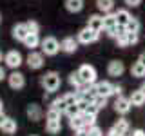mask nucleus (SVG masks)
<instances>
[{
	"mask_svg": "<svg viewBox=\"0 0 145 136\" xmlns=\"http://www.w3.org/2000/svg\"><path fill=\"white\" fill-rule=\"evenodd\" d=\"M40 84H42L45 93H56V91L60 89V85H62V78H60V75H58L56 71H47L45 75H42Z\"/></svg>",
	"mask_w": 145,
	"mask_h": 136,
	"instance_id": "f257e3e1",
	"label": "nucleus"
},
{
	"mask_svg": "<svg viewBox=\"0 0 145 136\" xmlns=\"http://www.w3.org/2000/svg\"><path fill=\"white\" fill-rule=\"evenodd\" d=\"M40 47H42V53L45 54V56H56V54L62 51V49H60V42H58L54 36H51V35L45 36V38H42Z\"/></svg>",
	"mask_w": 145,
	"mask_h": 136,
	"instance_id": "f03ea898",
	"label": "nucleus"
},
{
	"mask_svg": "<svg viewBox=\"0 0 145 136\" xmlns=\"http://www.w3.org/2000/svg\"><path fill=\"white\" fill-rule=\"evenodd\" d=\"M76 73H78V76L82 78L84 84H87V85L96 84V69H94L91 63H82Z\"/></svg>",
	"mask_w": 145,
	"mask_h": 136,
	"instance_id": "7ed1b4c3",
	"label": "nucleus"
},
{
	"mask_svg": "<svg viewBox=\"0 0 145 136\" xmlns=\"http://www.w3.org/2000/svg\"><path fill=\"white\" fill-rule=\"evenodd\" d=\"M78 42L80 44H84V45H89V44H94V42H98V38H100V31H94L93 27H89V26H85L84 29H80L78 31Z\"/></svg>",
	"mask_w": 145,
	"mask_h": 136,
	"instance_id": "20e7f679",
	"label": "nucleus"
},
{
	"mask_svg": "<svg viewBox=\"0 0 145 136\" xmlns=\"http://www.w3.org/2000/svg\"><path fill=\"white\" fill-rule=\"evenodd\" d=\"M45 54L42 53V51H31L29 54H27V58H25V63H27V67L29 69H33V71H38V69H42L44 67V63H45Z\"/></svg>",
	"mask_w": 145,
	"mask_h": 136,
	"instance_id": "39448f33",
	"label": "nucleus"
},
{
	"mask_svg": "<svg viewBox=\"0 0 145 136\" xmlns=\"http://www.w3.org/2000/svg\"><path fill=\"white\" fill-rule=\"evenodd\" d=\"M4 62H6V65L9 69H18V67L24 63V56H22L20 51H16V49H11V51H7L4 54Z\"/></svg>",
	"mask_w": 145,
	"mask_h": 136,
	"instance_id": "423d86ee",
	"label": "nucleus"
},
{
	"mask_svg": "<svg viewBox=\"0 0 145 136\" xmlns=\"http://www.w3.org/2000/svg\"><path fill=\"white\" fill-rule=\"evenodd\" d=\"M7 84L13 91H22L25 87V76L18 69H13L11 75H7Z\"/></svg>",
	"mask_w": 145,
	"mask_h": 136,
	"instance_id": "0eeeda50",
	"label": "nucleus"
},
{
	"mask_svg": "<svg viewBox=\"0 0 145 136\" xmlns=\"http://www.w3.org/2000/svg\"><path fill=\"white\" fill-rule=\"evenodd\" d=\"M78 38H74V36H65V38L60 42V49H62V53H65V54H74L76 53V49H78Z\"/></svg>",
	"mask_w": 145,
	"mask_h": 136,
	"instance_id": "6e6552de",
	"label": "nucleus"
},
{
	"mask_svg": "<svg viewBox=\"0 0 145 136\" xmlns=\"http://www.w3.org/2000/svg\"><path fill=\"white\" fill-rule=\"evenodd\" d=\"M27 35H29V29H27L25 22H18V24L13 26V29H11V36L16 40V42H24Z\"/></svg>",
	"mask_w": 145,
	"mask_h": 136,
	"instance_id": "1a4fd4ad",
	"label": "nucleus"
},
{
	"mask_svg": "<svg viewBox=\"0 0 145 136\" xmlns=\"http://www.w3.org/2000/svg\"><path fill=\"white\" fill-rule=\"evenodd\" d=\"M94 87V93L98 94V96H111V94H114V85L109 84V82H96V84H93Z\"/></svg>",
	"mask_w": 145,
	"mask_h": 136,
	"instance_id": "9d476101",
	"label": "nucleus"
},
{
	"mask_svg": "<svg viewBox=\"0 0 145 136\" xmlns=\"http://www.w3.org/2000/svg\"><path fill=\"white\" fill-rule=\"evenodd\" d=\"M131 105H133L131 100L120 94V96L116 98V102H114V111L118 112V114H127V112L131 111Z\"/></svg>",
	"mask_w": 145,
	"mask_h": 136,
	"instance_id": "9b49d317",
	"label": "nucleus"
},
{
	"mask_svg": "<svg viewBox=\"0 0 145 136\" xmlns=\"http://www.w3.org/2000/svg\"><path fill=\"white\" fill-rule=\"evenodd\" d=\"M25 114H27V118H29L31 122H38V120H42L44 111H42V107H40L38 103H29L27 109H25Z\"/></svg>",
	"mask_w": 145,
	"mask_h": 136,
	"instance_id": "f8f14e48",
	"label": "nucleus"
},
{
	"mask_svg": "<svg viewBox=\"0 0 145 136\" xmlns=\"http://www.w3.org/2000/svg\"><path fill=\"white\" fill-rule=\"evenodd\" d=\"M123 71H125V65H123V62H120V60H111L107 63V73H109V76H121L123 75Z\"/></svg>",
	"mask_w": 145,
	"mask_h": 136,
	"instance_id": "ddd939ff",
	"label": "nucleus"
},
{
	"mask_svg": "<svg viewBox=\"0 0 145 136\" xmlns=\"http://www.w3.org/2000/svg\"><path fill=\"white\" fill-rule=\"evenodd\" d=\"M40 42H42V40H40V35H38V33H29L22 44H24L25 47L29 49V51H33V49H36V47L40 45Z\"/></svg>",
	"mask_w": 145,
	"mask_h": 136,
	"instance_id": "4468645a",
	"label": "nucleus"
},
{
	"mask_svg": "<svg viewBox=\"0 0 145 136\" xmlns=\"http://www.w3.org/2000/svg\"><path fill=\"white\" fill-rule=\"evenodd\" d=\"M60 131H62V120H49V118H45V133L58 134Z\"/></svg>",
	"mask_w": 145,
	"mask_h": 136,
	"instance_id": "2eb2a0df",
	"label": "nucleus"
},
{
	"mask_svg": "<svg viewBox=\"0 0 145 136\" xmlns=\"http://www.w3.org/2000/svg\"><path fill=\"white\" fill-rule=\"evenodd\" d=\"M2 133H6V134H15L16 133V129H18V124H16V120L15 118H11V116H7L6 118V122L2 124Z\"/></svg>",
	"mask_w": 145,
	"mask_h": 136,
	"instance_id": "dca6fc26",
	"label": "nucleus"
},
{
	"mask_svg": "<svg viewBox=\"0 0 145 136\" xmlns=\"http://www.w3.org/2000/svg\"><path fill=\"white\" fill-rule=\"evenodd\" d=\"M63 6L69 13H80L84 9V0H65Z\"/></svg>",
	"mask_w": 145,
	"mask_h": 136,
	"instance_id": "f3484780",
	"label": "nucleus"
},
{
	"mask_svg": "<svg viewBox=\"0 0 145 136\" xmlns=\"http://www.w3.org/2000/svg\"><path fill=\"white\" fill-rule=\"evenodd\" d=\"M87 26L93 27L94 31H103V16L100 15H91L87 20Z\"/></svg>",
	"mask_w": 145,
	"mask_h": 136,
	"instance_id": "a211bd4d",
	"label": "nucleus"
},
{
	"mask_svg": "<svg viewBox=\"0 0 145 136\" xmlns=\"http://www.w3.org/2000/svg\"><path fill=\"white\" fill-rule=\"evenodd\" d=\"M69 127H71L72 131H74V133H78V131H82V129H87V127H85L84 118H82V114L69 118Z\"/></svg>",
	"mask_w": 145,
	"mask_h": 136,
	"instance_id": "6ab92c4d",
	"label": "nucleus"
},
{
	"mask_svg": "<svg viewBox=\"0 0 145 136\" xmlns=\"http://www.w3.org/2000/svg\"><path fill=\"white\" fill-rule=\"evenodd\" d=\"M131 103L133 105H136V107H140V105H143L145 103V93L142 89H138V91H133V94H131Z\"/></svg>",
	"mask_w": 145,
	"mask_h": 136,
	"instance_id": "aec40b11",
	"label": "nucleus"
},
{
	"mask_svg": "<svg viewBox=\"0 0 145 136\" xmlns=\"http://www.w3.org/2000/svg\"><path fill=\"white\" fill-rule=\"evenodd\" d=\"M114 15H116V22H118V26H127V22L133 18V16H131V13L127 11V9H118Z\"/></svg>",
	"mask_w": 145,
	"mask_h": 136,
	"instance_id": "412c9836",
	"label": "nucleus"
},
{
	"mask_svg": "<svg viewBox=\"0 0 145 136\" xmlns=\"http://www.w3.org/2000/svg\"><path fill=\"white\" fill-rule=\"evenodd\" d=\"M116 26H118V22H116V15H111V13H105V15H103V31L114 29Z\"/></svg>",
	"mask_w": 145,
	"mask_h": 136,
	"instance_id": "4be33fe9",
	"label": "nucleus"
},
{
	"mask_svg": "<svg viewBox=\"0 0 145 136\" xmlns=\"http://www.w3.org/2000/svg\"><path fill=\"white\" fill-rule=\"evenodd\" d=\"M112 129H114L118 134L125 136V134H127V131H129V122L123 120V118H120V120H116V124L112 125Z\"/></svg>",
	"mask_w": 145,
	"mask_h": 136,
	"instance_id": "5701e85b",
	"label": "nucleus"
},
{
	"mask_svg": "<svg viewBox=\"0 0 145 136\" xmlns=\"http://www.w3.org/2000/svg\"><path fill=\"white\" fill-rule=\"evenodd\" d=\"M96 7L102 13H111L114 7V0H96Z\"/></svg>",
	"mask_w": 145,
	"mask_h": 136,
	"instance_id": "b1692460",
	"label": "nucleus"
},
{
	"mask_svg": "<svg viewBox=\"0 0 145 136\" xmlns=\"http://www.w3.org/2000/svg\"><path fill=\"white\" fill-rule=\"evenodd\" d=\"M131 73H133V76L142 78V76H145V65L142 62H136V63H133V67H131Z\"/></svg>",
	"mask_w": 145,
	"mask_h": 136,
	"instance_id": "393cba45",
	"label": "nucleus"
},
{
	"mask_svg": "<svg viewBox=\"0 0 145 136\" xmlns=\"http://www.w3.org/2000/svg\"><path fill=\"white\" fill-rule=\"evenodd\" d=\"M69 84H71V87H74V89H80V87H84V82H82V78L78 76V73H71L69 75Z\"/></svg>",
	"mask_w": 145,
	"mask_h": 136,
	"instance_id": "a878e982",
	"label": "nucleus"
},
{
	"mask_svg": "<svg viewBox=\"0 0 145 136\" xmlns=\"http://www.w3.org/2000/svg\"><path fill=\"white\" fill-rule=\"evenodd\" d=\"M67 118H72V116H78L82 114V111H80V107H78V103H69L65 109V112H63Z\"/></svg>",
	"mask_w": 145,
	"mask_h": 136,
	"instance_id": "bb28decb",
	"label": "nucleus"
},
{
	"mask_svg": "<svg viewBox=\"0 0 145 136\" xmlns=\"http://www.w3.org/2000/svg\"><path fill=\"white\" fill-rule=\"evenodd\" d=\"M51 105H53V107H56L58 111H60L62 114H63V112H65V109H67V102L63 100V96H60V98H54L53 102H51Z\"/></svg>",
	"mask_w": 145,
	"mask_h": 136,
	"instance_id": "cd10ccee",
	"label": "nucleus"
},
{
	"mask_svg": "<svg viewBox=\"0 0 145 136\" xmlns=\"http://www.w3.org/2000/svg\"><path fill=\"white\" fill-rule=\"evenodd\" d=\"M45 118H49V120H60V118H62V112L58 111L56 107L49 105V109H47V114H45Z\"/></svg>",
	"mask_w": 145,
	"mask_h": 136,
	"instance_id": "c85d7f7f",
	"label": "nucleus"
},
{
	"mask_svg": "<svg viewBox=\"0 0 145 136\" xmlns=\"http://www.w3.org/2000/svg\"><path fill=\"white\" fill-rule=\"evenodd\" d=\"M82 118L85 122V127L96 125V114H89V112H82Z\"/></svg>",
	"mask_w": 145,
	"mask_h": 136,
	"instance_id": "c756f323",
	"label": "nucleus"
},
{
	"mask_svg": "<svg viewBox=\"0 0 145 136\" xmlns=\"http://www.w3.org/2000/svg\"><path fill=\"white\" fill-rule=\"evenodd\" d=\"M125 29H127V31H133V33H138V31H140V22L136 20V18H131V20L127 22Z\"/></svg>",
	"mask_w": 145,
	"mask_h": 136,
	"instance_id": "7c9ffc66",
	"label": "nucleus"
},
{
	"mask_svg": "<svg viewBox=\"0 0 145 136\" xmlns=\"http://www.w3.org/2000/svg\"><path fill=\"white\" fill-rule=\"evenodd\" d=\"M116 44L120 45V47H127L129 42H127V31H121V33H118L116 36Z\"/></svg>",
	"mask_w": 145,
	"mask_h": 136,
	"instance_id": "2f4dec72",
	"label": "nucleus"
},
{
	"mask_svg": "<svg viewBox=\"0 0 145 136\" xmlns=\"http://www.w3.org/2000/svg\"><path fill=\"white\" fill-rule=\"evenodd\" d=\"M25 26H27V29H29V33H40V24L36 20H27Z\"/></svg>",
	"mask_w": 145,
	"mask_h": 136,
	"instance_id": "473e14b6",
	"label": "nucleus"
},
{
	"mask_svg": "<svg viewBox=\"0 0 145 136\" xmlns=\"http://www.w3.org/2000/svg\"><path fill=\"white\" fill-rule=\"evenodd\" d=\"M87 134H89V136H103L102 129H100L98 125H91V127H87Z\"/></svg>",
	"mask_w": 145,
	"mask_h": 136,
	"instance_id": "72a5a7b5",
	"label": "nucleus"
},
{
	"mask_svg": "<svg viewBox=\"0 0 145 136\" xmlns=\"http://www.w3.org/2000/svg\"><path fill=\"white\" fill-rule=\"evenodd\" d=\"M94 103H96L100 109H103L107 105V96H98V94H96V96H94Z\"/></svg>",
	"mask_w": 145,
	"mask_h": 136,
	"instance_id": "f704fd0d",
	"label": "nucleus"
},
{
	"mask_svg": "<svg viewBox=\"0 0 145 136\" xmlns=\"http://www.w3.org/2000/svg\"><path fill=\"white\" fill-rule=\"evenodd\" d=\"M127 42H129V45H133L138 42V33H133V31H127Z\"/></svg>",
	"mask_w": 145,
	"mask_h": 136,
	"instance_id": "c9c22d12",
	"label": "nucleus"
},
{
	"mask_svg": "<svg viewBox=\"0 0 145 136\" xmlns=\"http://www.w3.org/2000/svg\"><path fill=\"white\" fill-rule=\"evenodd\" d=\"M125 4L129 7H138L140 4H142V0H125Z\"/></svg>",
	"mask_w": 145,
	"mask_h": 136,
	"instance_id": "e433bc0d",
	"label": "nucleus"
},
{
	"mask_svg": "<svg viewBox=\"0 0 145 136\" xmlns=\"http://www.w3.org/2000/svg\"><path fill=\"white\" fill-rule=\"evenodd\" d=\"M6 78H7V75H6V69H4V67L0 65V82H4Z\"/></svg>",
	"mask_w": 145,
	"mask_h": 136,
	"instance_id": "4c0bfd02",
	"label": "nucleus"
},
{
	"mask_svg": "<svg viewBox=\"0 0 145 136\" xmlns=\"http://www.w3.org/2000/svg\"><path fill=\"white\" fill-rule=\"evenodd\" d=\"M131 136H145V133H143L142 129H136V131H133V134H131Z\"/></svg>",
	"mask_w": 145,
	"mask_h": 136,
	"instance_id": "58836bf2",
	"label": "nucleus"
},
{
	"mask_svg": "<svg viewBox=\"0 0 145 136\" xmlns=\"http://www.w3.org/2000/svg\"><path fill=\"white\" fill-rule=\"evenodd\" d=\"M76 136H89V134H87V129H82V131H78V133H76Z\"/></svg>",
	"mask_w": 145,
	"mask_h": 136,
	"instance_id": "ea45409f",
	"label": "nucleus"
},
{
	"mask_svg": "<svg viewBox=\"0 0 145 136\" xmlns=\"http://www.w3.org/2000/svg\"><path fill=\"white\" fill-rule=\"evenodd\" d=\"M114 94H118V96L121 94V87H120V85H114Z\"/></svg>",
	"mask_w": 145,
	"mask_h": 136,
	"instance_id": "a19ab883",
	"label": "nucleus"
},
{
	"mask_svg": "<svg viewBox=\"0 0 145 136\" xmlns=\"http://www.w3.org/2000/svg\"><path fill=\"white\" fill-rule=\"evenodd\" d=\"M6 114H4V112H0V127H2V124H4V122H6Z\"/></svg>",
	"mask_w": 145,
	"mask_h": 136,
	"instance_id": "79ce46f5",
	"label": "nucleus"
},
{
	"mask_svg": "<svg viewBox=\"0 0 145 136\" xmlns=\"http://www.w3.org/2000/svg\"><path fill=\"white\" fill-rule=\"evenodd\" d=\"M138 62H142V63H143V65H145V53H142V54H140V58H138Z\"/></svg>",
	"mask_w": 145,
	"mask_h": 136,
	"instance_id": "37998d69",
	"label": "nucleus"
},
{
	"mask_svg": "<svg viewBox=\"0 0 145 136\" xmlns=\"http://www.w3.org/2000/svg\"><path fill=\"white\" fill-rule=\"evenodd\" d=\"M0 112H4V103H2V100H0Z\"/></svg>",
	"mask_w": 145,
	"mask_h": 136,
	"instance_id": "c03bdc74",
	"label": "nucleus"
},
{
	"mask_svg": "<svg viewBox=\"0 0 145 136\" xmlns=\"http://www.w3.org/2000/svg\"><path fill=\"white\" fill-rule=\"evenodd\" d=\"M140 89H142L143 93H145V82H143V84H142V87H140Z\"/></svg>",
	"mask_w": 145,
	"mask_h": 136,
	"instance_id": "a18cd8bd",
	"label": "nucleus"
},
{
	"mask_svg": "<svg viewBox=\"0 0 145 136\" xmlns=\"http://www.w3.org/2000/svg\"><path fill=\"white\" fill-rule=\"evenodd\" d=\"M2 58H4V56H2V51H0V62H2Z\"/></svg>",
	"mask_w": 145,
	"mask_h": 136,
	"instance_id": "49530a36",
	"label": "nucleus"
},
{
	"mask_svg": "<svg viewBox=\"0 0 145 136\" xmlns=\"http://www.w3.org/2000/svg\"><path fill=\"white\" fill-rule=\"evenodd\" d=\"M0 24H2V15H0Z\"/></svg>",
	"mask_w": 145,
	"mask_h": 136,
	"instance_id": "de8ad7c7",
	"label": "nucleus"
},
{
	"mask_svg": "<svg viewBox=\"0 0 145 136\" xmlns=\"http://www.w3.org/2000/svg\"><path fill=\"white\" fill-rule=\"evenodd\" d=\"M29 136H36V134H29Z\"/></svg>",
	"mask_w": 145,
	"mask_h": 136,
	"instance_id": "09e8293b",
	"label": "nucleus"
}]
</instances>
